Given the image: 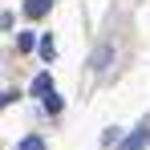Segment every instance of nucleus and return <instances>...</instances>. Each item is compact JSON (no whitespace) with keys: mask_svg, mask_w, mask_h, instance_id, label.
Segmentation results:
<instances>
[{"mask_svg":"<svg viewBox=\"0 0 150 150\" xmlns=\"http://www.w3.org/2000/svg\"><path fill=\"white\" fill-rule=\"evenodd\" d=\"M21 150H45V142H41V138H37V134H28L25 142H21Z\"/></svg>","mask_w":150,"mask_h":150,"instance_id":"423d86ee","label":"nucleus"},{"mask_svg":"<svg viewBox=\"0 0 150 150\" xmlns=\"http://www.w3.org/2000/svg\"><path fill=\"white\" fill-rule=\"evenodd\" d=\"M33 45H37V37H33V33H21V37H16V49H21V53H28Z\"/></svg>","mask_w":150,"mask_h":150,"instance_id":"39448f33","label":"nucleus"},{"mask_svg":"<svg viewBox=\"0 0 150 150\" xmlns=\"http://www.w3.org/2000/svg\"><path fill=\"white\" fill-rule=\"evenodd\" d=\"M37 49H41V57H45V61H53V57H57V45H53V37H41V45H37Z\"/></svg>","mask_w":150,"mask_h":150,"instance_id":"20e7f679","label":"nucleus"},{"mask_svg":"<svg viewBox=\"0 0 150 150\" xmlns=\"http://www.w3.org/2000/svg\"><path fill=\"white\" fill-rule=\"evenodd\" d=\"M150 146V122H142L138 130H130L126 138H118V150H142Z\"/></svg>","mask_w":150,"mask_h":150,"instance_id":"f257e3e1","label":"nucleus"},{"mask_svg":"<svg viewBox=\"0 0 150 150\" xmlns=\"http://www.w3.org/2000/svg\"><path fill=\"white\" fill-rule=\"evenodd\" d=\"M45 110H49V114H57V110H61V98H57V93H49V98H45Z\"/></svg>","mask_w":150,"mask_h":150,"instance_id":"6e6552de","label":"nucleus"},{"mask_svg":"<svg viewBox=\"0 0 150 150\" xmlns=\"http://www.w3.org/2000/svg\"><path fill=\"white\" fill-rule=\"evenodd\" d=\"M105 61H110V49H98V53H93V69H105Z\"/></svg>","mask_w":150,"mask_h":150,"instance_id":"0eeeda50","label":"nucleus"},{"mask_svg":"<svg viewBox=\"0 0 150 150\" xmlns=\"http://www.w3.org/2000/svg\"><path fill=\"white\" fill-rule=\"evenodd\" d=\"M33 93H37V98H49L53 93V77L49 73H37L33 77Z\"/></svg>","mask_w":150,"mask_h":150,"instance_id":"f03ea898","label":"nucleus"},{"mask_svg":"<svg viewBox=\"0 0 150 150\" xmlns=\"http://www.w3.org/2000/svg\"><path fill=\"white\" fill-rule=\"evenodd\" d=\"M49 4H53V0H25V16H33V21H37V16H45V12H49Z\"/></svg>","mask_w":150,"mask_h":150,"instance_id":"7ed1b4c3","label":"nucleus"}]
</instances>
